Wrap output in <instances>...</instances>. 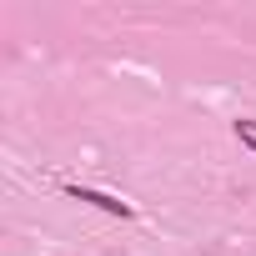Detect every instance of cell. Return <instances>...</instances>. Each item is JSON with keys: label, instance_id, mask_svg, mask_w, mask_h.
<instances>
[{"label": "cell", "instance_id": "7a4b0ae2", "mask_svg": "<svg viewBox=\"0 0 256 256\" xmlns=\"http://www.w3.org/2000/svg\"><path fill=\"white\" fill-rule=\"evenodd\" d=\"M236 141L246 151H256V120H236Z\"/></svg>", "mask_w": 256, "mask_h": 256}, {"label": "cell", "instance_id": "6da1fadb", "mask_svg": "<svg viewBox=\"0 0 256 256\" xmlns=\"http://www.w3.org/2000/svg\"><path fill=\"white\" fill-rule=\"evenodd\" d=\"M60 191H66L70 201L100 206V211H110V216H120V221H131V216H136V206H131V201H120V196H106V191H96V186H76V181H66Z\"/></svg>", "mask_w": 256, "mask_h": 256}]
</instances>
